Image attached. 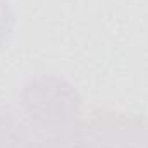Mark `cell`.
Instances as JSON below:
<instances>
[{
    "label": "cell",
    "mask_w": 148,
    "mask_h": 148,
    "mask_svg": "<svg viewBox=\"0 0 148 148\" xmlns=\"http://www.w3.org/2000/svg\"><path fill=\"white\" fill-rule=\"evenodd\" d=\"M26 117L48 136H60L81 126L83 103L69 83L43 76L29 81L21 95Z\"/></svg>",
    "instance_id": "obj_1"
},
{
    "label": "cell",
    "mask_w": 148,
    "mask_h": 148,
    "mask_svg": "<svg viewBox=\"0 0 148 148\" xmlns=\"http://www.w3.org/2000/svg\"><path fill=\"white\" fill-rule=\"evenodd\" d=\"M14 28V14L5 0H0V48L5 45Z\"/></svg>",
    "instance_id": "obj_4"
},
{
    "label": "cell",
    "mask_w": 148,
    "mask_h": 148,
    "mask_svg": "<svg viewBox=\"0 0 148 148\" xmlns=\"http://www.w3.org/2000/svg\"><path fill=\"white\" fill-rule=\"evenodd\" d=\"M0 148H52V136L40 131L26 115L0 107Z\"/></svg>",
    "instance_id": "obj_3"
},
{
    "label": "cell",
    "mask_w": 148,
    "mask_h": 148,
    "mask_svg": "<svg viewBox=\"0 0 148 148\" xmlns=\"http://www.w3.org/2000/svg\"><path fill=\"white\" fill-rule=\"evenodd\" d=\"M83 148H148V121L115 112H97L77 127Z\"/></svg>",
    "instance_id": "obj_2"
}]
</instances>
